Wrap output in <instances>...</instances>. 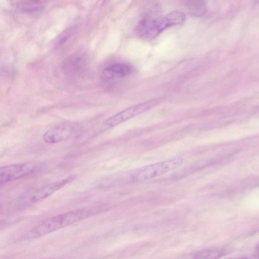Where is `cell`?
I'll return each mask as SVG.
<instances>
[{"label":"cell","instance_id":"6da1fadb","mask_svg":"<svg viewBox=\"0 0 259 259\" xmlns=\"http://www.w3.org/2000/svg\"><path fill=\"white\" fill-rule=\"evenodd\" d=\"M99 210L93 207L81 208L59 214L43 221L23 236L24 240L40 238L62 228L92 217Z\"/></svg>","mask_w":259,"mask_h":259},{"label":"cell","instance_id":"7a4b0ae2","mask_svg":"<svg viewBox=\"0 0 259 259\" xmlns=\"http://www.w3.org/2000/svg\"><path fill=\"white\" fill-rule=\"evenodd\" d=\"M183 162L181 158H175L144 166L128 174L126 180L132 183L145 181L179 167L182 164Z\"/></svg>","mask_w":259,"mask_h":259},{"label":"cell","instance_id":"3957f363","mask_svg":"<svg viewBox=\"0 0 259 259\" xmlns=\"http://www.w3.org/2000/svg\"><path fill=\"white\" fill-rule=\"evenodd\" d=\"M75 178V175H71L30 191L24 194L18 201V208L24 209L47 198L67 184L71 182Z\"/></svg>","mask_w":259,"mask_h":259},{"label":"cell","instance_id":"277c9868","mask_svg":"<svg viewBox=\"0 0 259 259\" xmlns=\"http://www.w3.org/2000/svg\"><path fill=\"white\" fill-rule=\"evenodd\" d=\"M159 102V99H153L130 107L107 119L103 123L104 130H107L143 113L154 107Z\"/></svg>","mask_w":259,"mask_h":259},{"label":"cell","instance_id":"5b68a950","mask_svg":"<svg viewBox=\"0 0 259 259\" xmlns=\"http://www.w3.org/2000/svg\"><path fill=\"white\" fill-rule=\"evenodd\" d=\"M41 164L27 162L2 167L0 169L1 184L18 180L36 171Z\"/></svg>","mask_w":259,"mask_h":259},{"label":"cell","instance_id":"8992f818","mask_svg":"<svg viewBox=\"0 0 259 259\" xmlns=\"http://www.w3.org/2000/svg\"><path fill=\"white\" fill-rule=\"evenodd\" d=\"M78 130L79 126L77 123H60L46 131L42 136V139L48 144L57 143L69 139L76 134Z\"/></svg>","mask_w":259,"mask_h":259},{"label":"cell","instance_id":"52a82bcc","mask_svg":"<svg viewBox=\"0 0 259 259\" xmlns=\"http://www.w3.org/2000/svg\"><path fill=\"white\" fill-rule=\"evenodd\" d=\"M87 63L84 56L81 55H73L64 60L61 68L64 74L73 75L82 71L85 68Z\"/></svg>","mask_w":259,"mask_h":259},{"label":"cell","instance_id":"ba28073f","mask_svg":"<svg viewBox=\"0 0 259 259\" xmlns=\"http://www.w3.org/2000/svg\"><path fill=\"white\" fill-rule=\"evenodd\" d=\"M132 67L125 64H115L105 68L102 71V76L106 80L123 78L132 72Z\"/></svg>","mask_w":259,"mask_h":259},{"label":"cell","instance_id":"9c48e42d","mask_svg":"<svg viewBox=\"0 0 259 259\" xmlns=\"http://www.w3.org/2000/svg\"><path fill=\"white\" fill-rule=\"evenodd\" d=\"M187 8L189 12L195 16H200L206 12V7L203 0H187Z\"/></svg>","mask_w":259,"mask_h":259},{"label":"cell","instance_id":"30bf717a","mask_svg":"<svg viewBox=\"0 0 259 259\" xmlns=\"http://www.w3.org/2000/svg\"><path fill=\"white\" fill-rule=\"evenodd\" d=\"M225 251L220 249H210L201 251L195 254V258H218L224 254Z\"/></svg>","mask_w":259,"mask_h":259},{"label":"cell","instance_id":"8fae6325","mask_svg":"<svg viewBox=\"0 0 259 259\" xmlns=\"http://www.w3.org/2000/svg\"><path fill=\"white\" fill-rule=\"evenodd\" d=\"M41 7V4L36 1L31 0L24 4L22 9L27 12L37 11Z\"/></svg>","mask_w":259,"mask_h":259},{"label":"cell","instance_id":"7c38bea8","mask_svg":"<svg viewBox=\"0 0 259 259\" xmlns=\"http://www.w3.org/2000/svg\"><path fill=\"white\" fill-rule=\"evenodd\" d=\"M74 28H72L66 30L59 37L56 42L57 46H60L64 44L71 37L74 32Z\"/></svg>","mask_w":259,"mask_h":259},{"label":"cell","instance_id":"4fadbf2b","mask_svg":"<svg viewBox=\"0 0 259 259\" xmlns=\"http://www.w3.org/2000/svg\"><path fill=\"white\" fill-rule=\"evenodd\" d=\"M256 252L257 254L259 256V243L258 244L256 247Z\"/></svg>","mask_w":259,"mask_h":259},{"label":"cell","instance_id":"5bb4252c","mask_svg":"<svg viewBox=\"0 0 259 259\" xmlns=\"http://www.w3.org/2000/svg\"><path fill=\"white\" fill-rule=\"evenodd\" d=\"M105 0H102V1L104 2Z\"/></svg>","mask_w":259,"mask_h":259}]
</instances>
